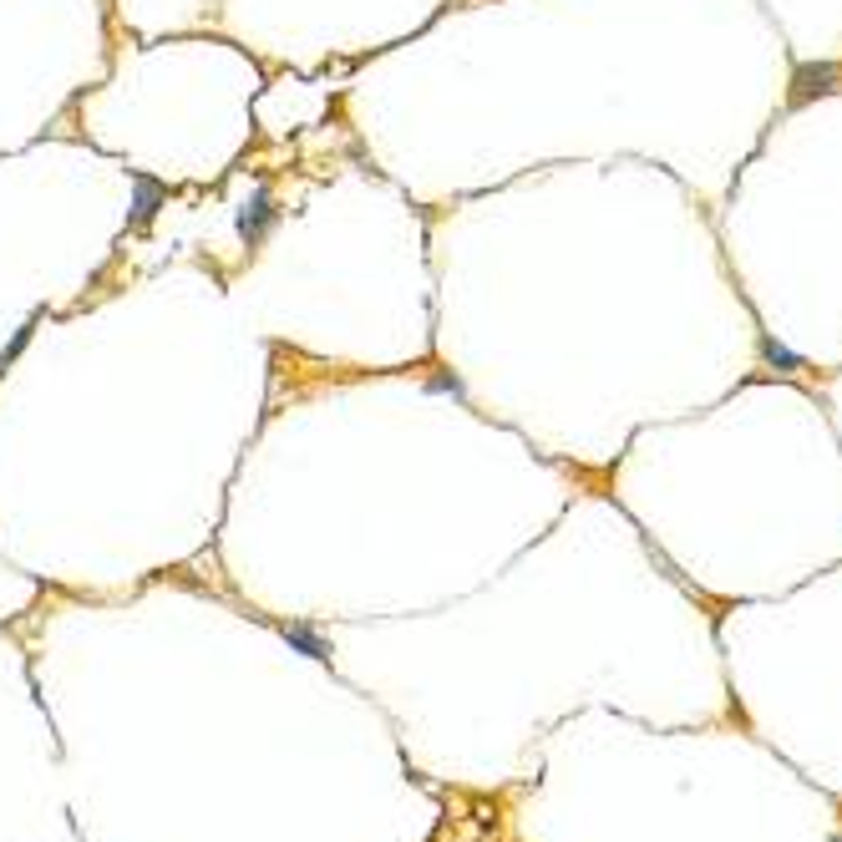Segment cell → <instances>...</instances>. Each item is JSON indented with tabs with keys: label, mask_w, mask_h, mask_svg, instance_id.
Here are the masks:
<instances>
[{
	"label": "cell",
	"mask_w": 842,
	"mask_h": 842,
	"mask_svg": "<svg viewBox=\"0 0 842 842\" xmlns=\"http://www.w3.org/2000/svg\"><path fill=\"white\" fill-rule=\"evenodd\" d=\"M761 356H767L771 366H782V371H797V366H802V356H792L782 340H761Z\"/></svg>",
	"instance_id": "obj_2"
},
{
	"label": "cell",
	"mask_w": 842,
	"mask_h": 842,
	"mask_svg": "<svg viewBox=\"0 0 842 842\" xmlns=\"http://www.w3.org/2000/svg\"><path fill=\"white\" fill-rule=\"evenodd\" d=\"M838 76H842V66H832V61H822V66H802V72L792 76V86H797L792 102H797V107H802V102H812V96L828 92V86L838 82Z\"/></svg>",
	"instance_id": "obj_1"
}]
</instances>
